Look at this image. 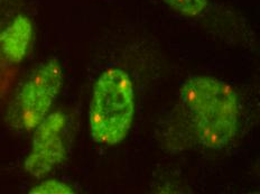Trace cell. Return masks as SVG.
Listing matches in <instances>:
<instances>
[{"mask_svg": "<svg viewBox=\"0 0 260 194\" xmlns=\"http://www.w3.org/2000/svg\"><path fill=\"white\" fill-rule=\"evenodd\" d=\"M181 99L200 143L210 149L226 147L236 137L239 100L234 88L208 75H194L181 87Z\"/></svg>", "mask_w": 260, "mask_h": 194, "instance_id": "1", "label": "cell"}, {"mask_svg": "<svg viewBox=\"0 0 260 194\" xmlns=\"http://www.w3.org/2000/svg\"><path fill=\"white\" fill-rule=\"evenodd\" d=\"M135 116V91L129 75L109 69L93 85L89 109L90 134L98 144L113 146L121 143L132 128Z\"/></svg>", "mask_w": 260, "mask_h": 194, "instance_id": "2", "label": "cell"}, {"mask_svg": "<svg viewBox=\"0 0 260 194\" xmlns=\"http://www.w3.org/2000/svg\"><path fill=\"white\" fill-rule=\"evenodd\" d=\"M63 83V71L55 58L37 68L19 94L20 119L27 131H34L48 115Z\"/></svg>", "mask_w": 260, "mask_h": 194, "instance_id": "3", "label": "cell"}, {"mask_svg": "<svg viewBox=\"0 0 260 194\" xmlns=\"http://www.w3.org/2000/svg\"><path fill=\"white\" fill-rule=\"evenodd\" d=\"M67 117L61 111L47 115L35 128L30 153L24 163L27 173L42 179L57 168L67 156L63 133Z\"/></svg>", "mask_w": 260, "mask_h": 194, "instance_id": "4", "label": "cell"}, {"mask_svg": "<svg viewBox=\"0 0 260 194\" xmlns=\"http://www.w3.org/2000/svg\"><path fill=\"white\" fill-rule=\"evenodd\" d=\"M32 39V24L25 15H18L0 33V48L9 62L20 63L28 52Z\"/></svg>", "mask_w": 260, "mask_h": 194, "instance_id": "5", "label": "cell"}, {"mask_svg": "<svg viewBox=\"0 0 260 194\" xmlns=\"http://www.w3.org/2000/svg\"><path fill=\"white\" fill-rule=\"evenodd\" d=\"M171 8L186 17H198L209 6L208 0H164Z\"/></svg>", "mask_w": 260, "mask_h": 194, "instance_id": "6", "label": "cell"}, {"mask_svg": "<svg viewBox=\"0 0 260 194\" xmlns=\"http://www.w3.org/2000/svg\"><path fill=\"white\" fill-rule=\"evenodd\" d=\"M30 194H73L75 191L72 186L57 180L43 181L40 184L31 187Z\"/></svg>", "mask_w": 260, "mask_h": 194, "instance_id": "7", "label": "cell"}]
</instances>
